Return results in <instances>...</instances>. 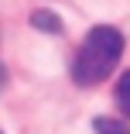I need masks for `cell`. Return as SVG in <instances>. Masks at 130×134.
<instances>
[{
	"instance_id": "obj_1",
	"label": "cell",
	"mask_w": 130,
	"mask_h": 134,
	"mask_svg": "<svg viewBox=\"0 0 130 134\" xmlns=\"http://www.w3.org/2000/svg\"><path fill=\"white\" fill-rule=\"evenodd\" d=\"M120 55H123V35L116 28H110V24H99V28H92L86 35L79 55H75L72 79L79 86H99L116 69Z\"/></svg>"
},
{
	"instance_id": "obj_2",
	"label": "cell",
	"mask_w": 130,
	"mask_h": 134,
	"mask_svg": "<svg viewBox=\"0 0 130 134\" xmlns=\"http://www.w3.org/2000/svg\"><path fill=\"white\" fill-rule=\"evenodd\" d=\"M31 24H34L38 31H48V35H58V31H62L58 14H51V10H34V14H31Z\"/></svg>"
},
{
	"instance_id": "obj_3",
	"label": "cell",
	"mask_w": 130,
	"mask_h": 134,
	"mask_svg": "<svg viewBox=\"0 0 130 134\" xmlns=\"http://www.w3.org/2000/svg\"><path fill=\"white\" fill-rule=\"evenodd\" d=\"M116 103H120V110L130 117V69L120 76V83H116Z\"/></svg>"
},
{
	"instance_id": "obj_4",
	"label": "cell",
	"mask_w": 130,
	"mask_h": 134,
	"mask_svg": "<svg viewBox=\"0 0 130 134\" xmlns=\"http://www.w3.org/2000/svg\"><path fill=\"white\" fill-rule=\"evenodd\" d=\"M96 134H127V127L120 120H110V117H96Z\"/></svg>"
},
{
	"instance_id": "obj_5",
	"label": "cell",
	"mask_w": 130,
	"mask_h": 134,
	"mask_svg": "<svg viewBox=\"0 0 130 134\" xmlns=\"http://www.w3.org/2000/svg\"><path fill=\"white\" fill-rule=\"evenodd\" d=\"M4 83H7V76H4V69H0V90H4Z\"/></svg>"
}]
</instances>
